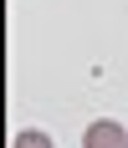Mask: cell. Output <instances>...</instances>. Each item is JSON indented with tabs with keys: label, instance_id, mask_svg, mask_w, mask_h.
<instances>
[{
	"label": "cell",
	"instance_id": "2",
	"mask_svg": "<svg viewBox=\"0 0 128 148\" xmlns=\"http://www.w3.org/2000/svg\"><path fill=\"white\" fill-rule=\"evenodd\" d=\"M10 148H57V143H51L46 133H36V128H26V133H15V143H10Z\"/></svg>",
	"mask_w": 128,
	"mask_h": 148
},
{
	"label": "cell",
	"instance_id": "1",
	"mask_svg": "<svg viewBox=\"0 0 128 148\" xmlns=\"http://www.w3.org/2000/svg\"><path fill=\"white\" fill-rule=\"evenodd\" d=\"M82 148H128V128L102 118V123H92V128L82 133Z\"/></svg>",
	"mask_w": 128,
	"mask_h": 148
}]
</instances>
